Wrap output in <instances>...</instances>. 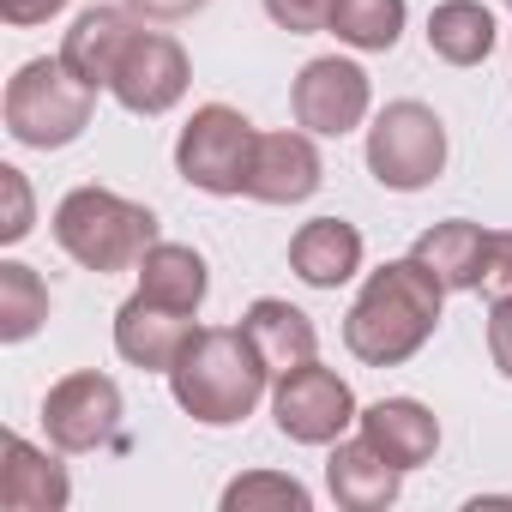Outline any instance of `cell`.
Listing matches in <instances>:
<instances>
[{
  "label": "cell",
  "instance_id": "cell-13",
  "mask_svg": "<svg viewBox=\"0 0 512 512\" xmlns=\"http://www.w3.org/2000/svg\"><path fill=\"white\" fill-rule=\"evenodd\" d=\"M368 260V241L356 223L344 217H308L296 235H290V272L308 284V290H344Z\"/></svg>",
  "mask_w": 512,
  "mask_h": 512
},
{
  "label": "cell",
  "instance_id": "cell-15",
  "mask_svg": "<svg viewBox=\"0 0 512 512\" xmlns=\"http://www.w3.org/2000/svg\"><path fill=\"white\" fill-rule=\"evenodd\" d=\"M404 476L380 446H368L362 434L356 440H332V458H326V488L344 512H386L398 494H404Z\"/></svg>",
  "mask_w": 512,
  "mask_h": 512
},
{
  "label": "cell",
  "instance_id": "cell-29",
  "mask_svg": "<svg viewBox=\"0 0 512 512\" xmlns=\"http://www.w3.org/2000/svg\"><path fill=\"white\" fill-rule=\"evenodd\" d=\"M121 7H133L145 25H181V19H193V13H205L211 0H121Z\"/></svg>",
  "mask_w": 512,
  "mask_h": 512
},
{
  "label": "cell",
  "instance_id": "cell-1",
  "mask_svg": "<svg viewBox=\"0 0 512 512\" xmlns=\"http://www.w3.org/2000/svg\"><path fill=\"white\" fill-rule=\"evenodd\" d=\"M446 314V284L404 253L386 260L380 272H368V284L356 290L350 314H344V350L368 368H404L410 356L428 350V338L440 332Z\"/></svg>",
  "mask_w": 512,
  "mask_h": 512
},
{
  "label": "cell",
  "instance_id": "cell-28",
  "mask_svg": "<svg viewBox=\"0 0 512 512\" xmlns=\"http://www.w3.org/2000/svg\"><path fill=\"white\" fill-rule=\"evenodd\" d=\"M488 362L512 380V302H488Z\"/></svg>",
  "mask_w": 512,
  "mask_h": 512
},
{
  "label": "cell",
  "instance_id": "cell-20",
  "mask_svg": "<svg viewBox=\"0 0 512 512\" xmlns=\"http://www.w3.org/2000/svg\"><path fill=\"white\" fill-rule=\"evenodd\" d=\"M500 43V25L482 0H440L428 13V49L446 67H482Z\"/></svg>",
  "mask_w": 512,
  "mask_h": 512
},
{
  "label": "cell",
  "instance_id": "cell-22",
  "mask_svg": "<svg viewBox=\"0 0 512 512\" xmlns=\"http://www.w3.org/2000/svg\"><path fill=\"white\" fill-rule=\"evenodd\" d=\"M410 19V0H338L332 7V37L356 55H392Z\"/></svg>",
  "mask_w": 512,
  "mask_h": 512
},
{
  "label": "cell",
  "instance_id": "cell-12",
  "mask_svg": "<svg viewBox=\"0 0 512 512\" xmlns=\"http://www.w3.org/2000/svg\"><path fill=\"white\" fill-rule=\"evenodd\" d=\"M193 332H199L193 314L163 308V302H151V296H139V290L115 308V356H121L127 368H145V374H169Z\"/></svg>",
  "mask_w": 512,
  "mask_h": 512
},
{
  "label": "cell",
  "instance_id": "cell-9",
  "mask_svg": "<svg viewBox=\"0 0 512 512\" xmlns=\"http://www.w3.org/2000/svg\"><path fill=\"white\" fill-rule=\"evenodd\" d=\"M43 428L55 452H103L121 434V386L97 368L61 374L43 398Z\"/></svg>",
  "mask_w": 512,
  "mask_h": 512
},
{
  "label": "cell",
  "instance_id": "cell-31",
  "mask_svg": "<svg viewBox=\"0 0 512 512\" xmlns=\"http://www.w3.org/2000/svg\"><path fill=\"white\" fill-rule=\"evenodd\" d=\"M506 7H512V0H506Z\"/></svg>",
  "mask_w": 512,
  "mask_h": 512
},
{
  "label": "cell",
  "instance_id": "cell-21",
  "mask_svg": "<svg viewBox=\"0 0 512 512\" xmlns=\"http://www.w3.org/2000/svg\"><path fill=\"white\" fill-rule=\"evenodd\" d=\"M482 247H488V229L482 223L446 217V223L422 229L410 253H416V260L446 284V296H452V290H476V278H482Z\"/></svg>",
  "mask_w": 512,
  "mask_h": 512
},
{
  "label": "cell",
  "instance_id": "cell-17",
  "mask_svg": "<svg viewBox=\"0 0 512 512\" xmlns=\"http://www.w3.org/2000/svg\"><path fill=\"white\" fill-rule=\"evenodd\" d=\"M73 500V476L55 452L31 446L25 434H7L0 452V506L7 512H61Z\"/></svg>",
  "mask_w": 512,
  "mask_h": 512
},
{
  "label": "cell",
  "instance_id": "cell-5",
  "mask_svg": "<svg viewBox=\"0 0 512 512\" xmlns=\"http://www.w3.org/2000/svg\"><path fill=\"white\" fill-rule=\"evenodd\" d=\"M440 169H446V121L416 97L386 103L368 127V175L386 193H422L440 181Z\"/></svg>",
  "mask_w": 512,
  "mask_h": 512
},
{
  "label": "cell",
  "instance_id": "cell-30",
  "mask_svg": "<svg viewBox=\"0 0 512 512\" xmlns=\"http://www.w3.org/2000/svg\"><path fill=\"white\" fill-rule=\"evenodd\" d=\"M61 7L67 0H0V19H7L13 31H31V25H49Z\"/></svg>",
  "mask_w": 512,
  "mask_h": 512
},
{
  "label": "cell",
  "instance_id": "cell-23",
  "mask_svg": "<svg viewBox=\"0 0 512 512\" xmlns=\"http://www.w3.org/2000/svg\"><path fill=\"white\" fill-rule=\"evenodd\" d=\"M49 320V284L25 260H0V344H25Z\"/></svg>",
  "mask_w": 512,
  "mask_h": 512
},
{
  "label": "cell",
  "instance_id": "cell-18",
  "mask_svg": "<svg viewBox=\"0 0 512 512\" xmlns=\"http://www.w3.org/2000/svg\"><path fill=\"white\" fill-rule=\"evenodd\" d=\"M241 332H247V344H253V350H260V362L272 368V380H278V374H290V368L320 362V332H314V320H308L296 302H284V296H260V302H247Z\"/></svg>",
  "mask_w": 512,
  "mask_h": 512
},
{
  "label": "cell",
  "instance_id": "cell-10",
  "mask_svg": "<svg viewBox=\"0 0 512 512\" xmlns=\"http://www.w3.org/2000/svg\"><path fill=\"white\" fill-rule=\"evenodd\" d=\"M187 85H193V61H187V49L169 37V31H145L139 25V37L127 43V55H121V67H115V85H109V97L127 109V115H169L181 97H187Z\"/></svg>",
  "mask_w": 512,
  "mask_h": 512
},
{
  "label": "cell",
  "instance_id": "cell-14",
  "mask_svg": "<svg viewBox=\"0 0 512 512\" xmlns=\"http://www.w3.org/2000/svg\"><path fill=\"white\" fill-rule=\"evenodd\" d=\"M139 13L133 7H85L79 19H73V31H67V43H61V61L91 85V91H109L115 85V67H121V55H127V43L139 37Z\"/></svg>",
  "mask_w": 512,
  "mask_h": 512
},
{
  "label": "cell",
  "instance_id": "cell-3",
  "mask_svg": "<svg viewBox=\"0 0 512 512\" xmlns=\"http://www.w3.org/2000/svg\"><path fill=\"white\" fill-rule=\"evenodd\" d=\"M55 247L85 272H133L157 235V211L115 187H73L55 205Z\"/></svg>",
  "mask_w": 512,
  "mask_h": 512
},
{
  "label": "cell",
  "instance_id": "cell-7",
  "mask_svg": "<svg viewBox=\"0 0 512 512\" xmlns=\"http://www.w3.org/2000/svg\"><path fill=\"white\" fill-rule=\"evenodd\" d=\"M272 416H278V434L296 440V446H332L350 434V422L362 416L350 380L326 362H308V368H290L272 380Z\"/></svg>",
  "mask_w": 512,
  "mask_h": 512
},
{
  "label": "cell",
  "instance_id": "cell-11",
  "mask_svg": "<svg viewBox=\"0 0 512 512\" xmlns=\"http://www.w3.org/2000/svg\"><path fill=\"white\" fill-rule=\"evenodd\" d=\"M326 181V163H320V145L308 127H290V133H260L253 145V169H247V199L260 205H302L314 199Z\"/></svg>",
  "mask_w": 512,
  "mask_h": 512
},
{
  "label": "cell",
  "instance_id": "cell-26",
  "mask_svg": "<svg viewBox=\"0 0 512 512\" xmlns=\"http://www.w3.org/2000/svg\"><path fill=\"white\" fill-rule=\"evenodd\" d=\"M332 7L338 0H266V19L290 37H314V31H332Z\"/></svg>",
  "mask_w": 512,
  "mask_h": 512
},
{
  "label": "cell",
  "instance_id": "cell-4",
  "mask_svg": "<svg viewBox=\"0 0 512 512\" xmlns=\"http://www.w3.org/2000/svg\"><path fill=\"white\" fill-rule=\"evenodd\" d=\"M7 133L25 151H67L73 139H85L91 115H97V91L61 61V55H37L7 79Z\"/></svg>",
  "mask_w": 512,
  "mask_h": 512
},
{
  "label": "cell",
  "instance_id": "cell-25",
  "mask_svg": "<svg viewBox=\"0 0 512 512\" xmlns=\"http://www.w3.org/2000/svg\"><path fill=\"white\" fill-rule=\"evenodd\" d=\"M0 187H7V217H0V241H25L31 223H37V199H31V181L19 163H0Z\"/></svg>",
  "mask_w": 512,
  "mask_h": 512
},
{
  "label": "cell",
  "instance_id": "cell-2",
  "mask_svg": "<svg viewBox=\"0 0 512 512\" xmlns=\"http://www.w3.org/2000/svg\"><path fill=\"white\" fill-rule=\"evenodd\" d=\"M169 392L199 428H235L272 392V368L241 326H199L169 368Z\"/></svg>",
  "mask_w": 512,
  "mask_h": 512
},
{
  "label": "cell",
  "instance_id": "cell-19",
  "mask_svg": "<svg viewBox=\"0 0 512 512\" xmlns=\"http://www.w3.org/2000/svg\"><path fill=\"white\" fill-rule=\"evenodd\" d=\"M133 272H139V296H151L163 308H181V314H199L205 296H211L205 253L187 247V241H151Z\"/></svg>",
  "mask_w": 512,
  "mask_h": 512
},
{
  "label": "cell",
  "instance_id": "cell-16",
  "mask_svg": "<svg viewBox=\"0 0 512 512\" xmlns=\"http://www.w3.org/2000/svg\"><path fill=\"white\" fill-rule=\"evenodd\" d=\"M356 428H362V440L380 446L398 470H422V464H434V452H440V416H434L422 398H374V404L356 416Z\"/></svg>",
  "mask_w": 512,
  "mask_h": 512
},
{
  "label": "cell",
  "instance_id": "cell-6",
  "mask_svg": "<svg viewBox=\"0 0 512 512\" xmlns=\"http://www.w3.org/2000/svg\"><path fill=\"white\" fill-rule=\"evenodd\" d=\"M253 145H260V127H253L241 109L229 103H205L187 115L181 139H175V175L211 199H235L247 193V169H253Z\"/></svg>",
  "mask_w": 512,
  "mask_h": 512
},
{
  "label": "cell",
  "instance_id": "cell-8",
  "mask_svg": "<svg viewBox=\"0 0 512 512\" xmlns=\"http://www.w3.org/2000/svg\"><path fill=\"white\" fill-rule=\"evenodd\" d=\"M368 109H374V85H368V73H362L350 55H320V61H308V67L296 73V85H290V115H296V127H308L314 139H344V133H356V127L368 121Z\"/></svg>",
  "mask_w": 512,
  "mask_h": 512
},
{
  "label": "cell",
  "instance_id": "cell-27",
  "mask_svg": "<svg viewBox=\"0 0 512 512\" xmlns=\"http://www.w3.org/2000/svg\"><path fill=\"white\" fill-rule=\"evenodd\" d=\"M476 290L488 302H512V229H488V247H482V278Z\"/></svg>",
  "mask_w": 512,
  "mask_h": 512
},
{
  "label": "cell",
  "instance_id": "cell-24",
  "mask_svg": "<svg viewBox=\"0 0 512 512\" xmlns=\"http://www.w3.org/2000/svg\"><path fill=\"white\" fill-rule=\"evenodd\" d=\"M314 494L290 470H241L223 488V512H308Z\"/></svg>",
  "mask_w": 512,
  "mask_h": 512
}]
</instances>
